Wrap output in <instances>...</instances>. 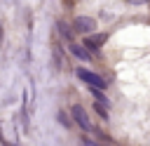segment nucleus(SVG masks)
Masks as SVG:
<instances>
[{
    "mask_svg": "<svg viewBox=\"0 0 150 146\" xmlns=\"http://www.w3.org/2000/svg\"><path fill=\"white\" fill-rule=\"evenodd\" d=\"M77 78H80L82 82H87L89 87H98V89H105V80H103L101 75H96V73L87 71V68H77Z\"/></svg>",
    "mask_w": 150,
    "mask_h": 146,
    "instance_id": "nucleus-1",
    "label": "nucleus"
},
{
    "mask_svg": "<svg viewBox=\"0 0 150 146\" xmlns=\"http://www.w3.org/2000/svg\"><path fill=\"white\" fill-rule=\"evenodd\" d=\"M73 26H75V31H80V33H91V31H96V21H94L91 16H75Z\"/></svg>",
    "mask_w": 150,
    "mask_h": 146,
    "instance_id": "nucleus-2",
    "label": "nucleus"
},
{
    "mask_svg": "<svg viewBox=\"0 0 150 146\" xmlns=\"http://www.w3.org/2000/svg\"><path fill=\"white\" fill-rule=\"evenodd\" d=\"M105 40H108L105 33H87V38H84V47H89V49H98Z\"/></svg>",
    "mask_w": 150,
    "mask_h": 146,
    "instance_id": "nucleus-3",
    "label": "nucleus"
},
{
    "mask_svg": "<svg viewBox=\"0 0 150 146\" xmlns=\"http://www.w3.org/2000/svg\"><path fill=\"white\" fill-rule=\"evenodd\" d=\"M73 118H75V122H77L82 130H91L89 115H87V111H84L82 106H73Z\"/></svg>",
    "mask_w": 150,
    "mask_h": 146,
    "instance_id": "nucleus-4",
    "label": "nucleus"
},
{
    "mask_svg": "<svg viewBox=\"0 0 150 146\" xmlns=\"http://www.w3.org/2000/svg\"><path fill=\"white\" fill-rule=\"evenodd\" d=\"M70 52H73V57H77V59H82V61H89V52L82 47V45H70Z\"/></svg>",
    "mask_w": 150,
    "mask_h": 146,
    "instance_id": "nucleus-5",
    "label": "nucleus"
},
{
    "mask_svg": "<svg viewBox=\"0 0 150 146\" xmlns=\"http://www.w3.org/2000/svg\"><path fill=\"white\" fill-rule=\"evenodd\" d=\"M94 108H96V113H98L101 118H108V111H105V104H101V101H96V104H94Z\"/></svg>",
    "mask_w": 150,
    "mask_h": 146,
    "instance_id": "nucleus-6",
    "label": "nucleus"
},
{
    "mask_svg": "<svg viewBox=\"0 0 150 146\" xmlns=\"http://www.w3.org/2000/svg\"><path fill=\"white\" fill-rule=\"evenodd\" d=\"M59 120H61V122H63V125H66V127H68V118H66V115H63V113H59Z\"/></svg>",
    "mask_w": 150,
    "mask_h": 146,
    "instance_id": "nucleus-7",
    "label": "nucleus"
},
{
    "mask_svg": "<svg viewBox=\"0 0 150 146\" xmlns=\"http://www.w3.org/2000/svg\"><path fill=\"white\" fill-rule=\"evenodd\" d=\"M82 146H94V141H89V139H84V141H82Z\"/></svg>",
    "mask_w": 150,
    "mask_h": 146,
    "instance_id": "nucleus-8",
    "label": "nucleus"
}]
</instances>
